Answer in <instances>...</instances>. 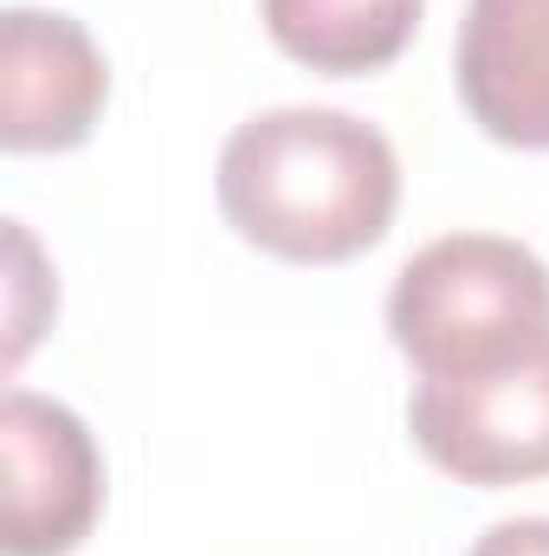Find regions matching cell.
<instances>
[{
	"label": "cell",
	"instance_id": "obj_6",
	"mask_svg": "<svg viewBox=\"0 0 549 556\" xmlns=\"http://www.w3.org/2000/svg\"><path fill=\"white\" fill-rule=\"evenodd\" d=\"M459 104L505 149H549V0H465Z\"/></svg>",
	"mask_w": 549,
	"mask_h": 556
},
{
	"label": "cell",
	"instance_id": "obj_4",
	"mask_svg": "<svg viewBox=\"0 0 549 556\" xmlns=\"http://www.w3.org/2000/svg\"><path fill=\"white\" fill-rule=\"evenodd\" d=\"M0 459H7V556H72L104 511V453L91 427L52 395L7 389L0 402Z\"/></svg>",
	"mask_w": 549,
	"mask_h": 556
},
{
	"label": "cell",
	"instance_id": "obj_8",
	"mask_svg": "<svg viewBox=\"0 0 549 556\" xmlns=\"http://www.w3.org/2000/svg\"><path fill=\"white\" fill-rule=\"evenodd\" d=\"M465 556H549V518H505Z\"/></svg>",
	"mask_w": 549,
	"mask_h": 556
},
{
	"label": "cell",
	"instance_id": "obj_2",
	"mask_svg": "<svg viewBox=\"0 0 549 556\" xmlns=\"http://www.w3.org/2000/svg\"><path fill=\"white\" fill-rule=\"evenodd\" d=\"M388 337L420 382L537 356L549 343V266L505 233H446L395 273Z\"/></svg>",
	"mask_w": 549,
	"mask_h": 556
},
{
	"label": "cell",
	"instance_id": "obj_7",
	"mask_svg": "<svg viewBox=\"0 0 549 556\" xmlns=\"http://www.w3.org/2000/svg\"><path fill=\"white\" fill-rule=\"evenodd\" d=\"M426 0H259L284 59L323 78H362L395 65L420 33Z\"/></svg>",
	"mask_w": 549,
	"mask_h": 556
},
{
	"label": "cell",
	"instance_id": "obj_1",
	"mask_svg": "<svg viewBox=\"0 0 549 556\" xmlns=\"http://www.w3.org/2000/svg\"><path fill=\"white\" fill-rule=\"evenodd\" d=\"M214 194L246 247L291 266H349L388 240L401 162L395 142L349 111L284 104L220 142Z\"/></svg>",
	"mask_w": 549,
	"mask_h": 556
},
{
	"label": "cell",
	"instance_id": "obj_5",
	"mask_svg": "<svg viewBox=\"0 0 549 556\" xmlns=\"http://www.w3.org/2000/svg\"><path fill=\"white\" fill-rule=\"evenodd\" d=\"M111 65L85 20L7 7L0 20V142L13 155H65L98 130Z\"/></svg>",
	"mask_w": 549,
	"mask_h": 556
},
{
	"label": "cell",
	"instance_id": "obj_3",
	"mask_svg": "<svg viewBox=\"0 0 549 556\" xmlns=\"http://www.w3.org/2000/svg\"><path fill=\"white\" fill-rule=\"evenodd\" d=\"M408 433L459 485L549 479V343L485 376L413 382Z\"/></svg>",
	"mask_w": 549,
	"mask_h": 556
}]
</instances>
